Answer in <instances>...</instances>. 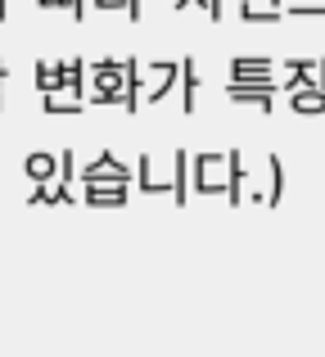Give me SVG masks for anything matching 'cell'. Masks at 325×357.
I'll return each instance as SVG.
<instances>
[{"label":"cell","instance_id":"obj_1","mask_svg":"<svg viewBox=\"0 0 325 357\" xmlns=\"http://www.w3.org/2000/svg\"><path fill=\"white\" fill-rule=\"evenodd\" d=\"M190 195H226V154H203L190 158Z\"/></svg>","mask_w":325,"mask_h":357},{"label":"cell","instance_id":"obj_2","mask_svg":"<svg viewBox=\"0 0 325 357\" xmlns=\"http://www.w3.org/2000/svg\"><path fill=\"white\" fill-rule=\"evenodd\" d=\"M90 86H95V105H122L127 59H100V63H90Z\"/></svg>","mask_w":325,"mask_h":357},{"label":"cell","instance_id":"obj_3","mask_svg":"<svg viewBox=\"0 0 325 357\" xmlns=\"http://www.w3.org/2000/svg\"><path fill=\"white\" fill-rule=\"evenodd\" d=\"M77 181H81V190H86V185H132V167L118 163L113 149H100V154L77 172Z\"/></svg>","mask_w":325,"mask_h":357},{"label":"cell","instance_id":"obj_4","mask_svg":"<svg viewBox=\"0 0 325 357\" xmlns=\"http://www.w3.org/2000/svg\"><path fill=\"white\" fill-rule=\"evenodd\" d=\"M276 91H280V82H226L230 105H253V109H262V114H271Z\"/></svg>","mask_w":325,"mask_h":357},{"label":"cell","instance_id":"obj_5","mask_svg":"<svg viewBox=\"0 0 325 357\" xmlns=\"http://www.w3.org/2000/svg\"><path fill=\"white\" fill-rule=\"evenodd\" d=\"M145 77H150V91L141 96V105H163V96L176 86V77H181V63H150Z\"/></svg>","mask_w":325,"mask_h":357},{"label":"cell","instance_id":"obj_6","mask_svg":"<svg viewBox=\"0 0 325 357\" xmlns=\"http://www.w3.org/2000/svg\"><path fill=\"white\" fill-rule=\"evenodd\" d=\"M276 63L262 54H235L230 59V82H276Z\"/></svg>","mask_w":325,"mask_h":357},{"label":"cell","instance_id":"obj_7","mask_svg":"<svg viewBox=\"0 0 325 357\" xmlns=\"http://www.w3.org/2000/svg\"><path fill=\"white\" fill-rule=\"evenodd\" d=\"M23 176L32 185H41V181H54L59 176V158L50 154V149H32V154L23 158Z\"/></svg>","mask_w":325,"mask_h":357},{"label":"cell","instance_id":"obj_8","mask_svg":"<svg viewBox=\"0 0 325 357\" xmlns=\"http://www.w3.org/2000/svg\"><path fill=\"white\" fill-rule=\"evenodd\" d=\"M127 199H132V185H86L81 190V204L90 208H122Z\"/></svg>","mask_w":325,"mask_h":357},{"label":"cell","instance_id":"obj_9","mask_svg":"<svg viewBox=\"0 0 325 357\" xmlns=\"http://www.w3.org/2000/svg\"><path fill=\"white\" fill-rule=\"evenodd\" d=\"M285 0H239V18L244 23H280Z\"/></svg>","mask_w":325,"mask_h":357},{"label":"cell","instance_id":"obj_10","mask_svg":"<svg viewBox=\"0 0 325 357\" xmlns=\"http://www.w3.org/2000/svg\"><path fill=\"white\" fill-rule=\"evenodd\" d=\"M141 96H145V63L127 59V91H122V109H127V114L141 109Z\"/></svg>","mask_w":325,"mask_h":357},{"label":"cell","instance_id":"obj_11","mask_svg":"<svg viewBox=\"0 0 325 357\" xmlns=\"http://www.w3.org/2000/svg\"><path fill=\"white\" fill-rule=\"evenodd\" d=\"M290 109H294V114H325V91L317 86V82L290 91Z\"/></svg>","mask_w":325,"mask_h":357},{"label":"cell","instance_id":"obj_12","mask_svg":"<svg viewBox=\"0 0 325 357\" xmlns=\"http://www.w3.org/2000/svg\"><path fill=\"white\" fill-rule=\"evenodd\" d=\"M136 185H141L145 195H172V176L154 172V158H141V163H136Z\"/></svg>","mask_w":325,"mask_h":357},{"label":"cell","instance_id":"obj_13","mask_svg":"<svg viewBox=\"0 0 325 357\" xmlns=\"http://www.w3.org/2000/svg\"><path fill=\"white\" fill-rule=\"evenodd\" d=\"M194 100H199V63L181 59V114H194Z\"/></svg>","mask_w":325,"mask_h":357},{"label":"cell","instance_id":"obj_14","mask_svg":"<svg viewBox=\"0 0 325 357\" xmlns=\"http://www.w3.org/2000/svg\"><path fill=\"white\" fill-rule=\"evenodd\" d=\"M226 199L244 204V158H239V149L226 154Z\"/></svg>","mask_w":325,"mask_h":357},{"label":"cell","instance_id":"obj_15","mask_svg":"<svg viewBox=\"0 0 325 357\" xmlns=\"http://www.w3.org/2000/svg\"><path fill=\"white\" fill-rule=\"evenodd\" d=\"M41 109H45V114H81V109H86V105H81V96H68V91H45V100H41Z\"/></svg>","mask_w":325,"mask_h":357},{"label":"cell","instance_id":"obj_16","mask_svg":"<svg viewBox=\"0 0 325 357\" xmlns=\"http://www.w3.org/2000/svg\"><path fill=\"white\" fill-rule=\"evenodd\" d=\"M172 199L176 204L190 199V154H176L172 158Z\"/></svg>","mask_w":325,"mask_h":357},{"label":"cell","instance_id":"obj_17","mask_svg":"<svg viewBox=\"0 0 325 357\" xmlns=\"http://www.w3.org/2000/svg\"><path fill=\"white\" fill-rule=\"evenodd\" d=\"M285 68H290V77H285L280 91H299V86H308V82H317V59H290Z\"/></svg>","mask_w":325,"mask_h":357},{"label":"cell","instance_id":"obj_18","mask_svg":"<svg viewBox=\"0 0 325 357\" xmlns=\"http://www.w3.org/2000/svg\"><path fill=\"white\" fill-rule=\"evenodd\" d=\"M267 176H271V185L262 190V204H271V208H276V204H280V195H285V163L276 154H267Z\"/></svg>","mask_w":325,"mask_h":357},{"label":"cell","instance_id":"obj_19","mask_svg":"<svg viewBox=\"0 0 325 357\" xmlns=\"http://www.w3.org/2000/svg\"><path fill=\"white\" fill-rule=\"evenodd\" d=\"M36 86H41V96L45 91H59L63 86V63H36Z\"/></svg>","mask_w":325,"mask_h":357},{"label":"cell","instance_id":"obj_20","mask_svg":"<svg viewBox=\"0 0 325 357\" xmlns=\"http://www.w3.org/2000/svg\"><path fill=\"white\" fill-rule=\"evenodd\" d=\"M81 82H86V63L68 59L63 63V91H68V96H81Z\"/></svg>","mask_w":325,"mask_h":357},{"label":"cell","instance_id":"obj_21","mask_svg":"<svg viewBox=\"0 0 325 357\" xmlns=\"http://www.w3.org/2000/svg\"><path fill=\"white\" fill-rule=\"evenodd\" d=\"M141 14H145V0H127V18H132V23H141Z\"/></svg>","mask_w":325,"mask_h":357},{"label":"cell","instance_id":"obj_22","mask_svg":"<svg viewBox=\"0 0 325 357\" xmlns=\"http://www.w3.org/2000/svg\"><path fill=\"white\" fill-rule=\"evenodd\" d=\"M221 14H226V0H208V18L212 23H221Z\"/></svg>","mask_w":325,"mask_h":357},{"label":"cell","instance_id":"obj_23","mask_svg":"<svg viewBox=\"0 0 325 357\" xmlns=\"http://www.w3.org/2000/svg\"><path fill=\"white\" fill-rule=\"evenodd\" d=\"M68 14L81 23V18H86V0H68Z\"/></svg>","mask_w":325,"mask_h":357},{"label":"cell","instance_id":"obj_24","mask_svg":"<svg viewBox=\"0 0 325 357\" xmlns=\"http://www.w3.org/2000/svg\"><path fill=\"white\" fill-rule=\"evenodd\" d=\"M194 5H199L203 14H208V0H176V9H194Z\"/></svg>","mask_w":325,"mask_h":357},{"label":"cell","instance_id":"obj_25","mask_svg":"<svg viewBox=\"0 0 325 357\" xmlns=\"http://www.w3.org/2000/svg\"><path fill=\"white\" fill-rule=\"evenodd\" d=\"M41 9H68V0H36Z\"/></svg>","mask_w":325,"mask_h":357},{"label":"cell","instance_id":"obj_26","mask_svg":"<svg viewBox=\"0 0 325 357\" xmlns=\"http://www.w3.org/2000/svg\"><path fill=\"white\" fill-rule=\"evenodd\" d=\"M317 86L325 91V59H317Z\"/></svg>","mask_w":325,"mask_h":357},{"label":"cell","instance_id":"obj_27","mask_svg":"<svg viewBox=\"0 0 325 357\" xmlns=\"http://www.w3.org/2000/svg\"><path fill=\"white\" fill-rule=\"evenodd\" d=\"M0 23H5V0H0Z\"/></svg>","mask_w":325,"mask_h":357},{"label":"cell","instance_id":"obj_28","mask_svg":"<svg viewBox=\"0 0 325 357\" xmlns=\"http://www.w3.org/2000/svg\"><path fill=\"white\" fill-rule=\"evenodd\" d=\"M0 109H5V105H0Z\"/></svg>","mask_w":325,"mask_h":357}]
</instances>
